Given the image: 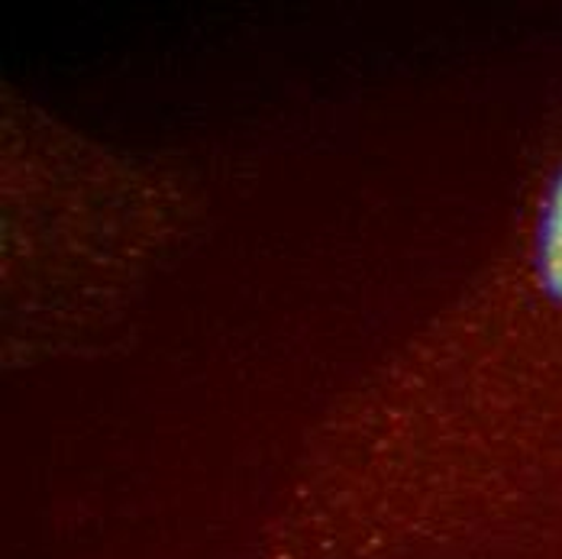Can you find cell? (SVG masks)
Instances as JSON below:
<instances>
[{
    "label": "cell",
    "instance_id": "obj_1",
    "mask_svg": "<svg viewBox=\"0 0 562 559\" xmlns=\"http://www.w3.org/2000/svg\"><path fill=\"white\" fill-rule=\"evenodd\" d=\"M537 281L540 291L562 308V175L557 178L543 217H540V230H537Z\"/></svg>",
    "mask_w": 562,
    "mask_h": 559
}]
</instances>
